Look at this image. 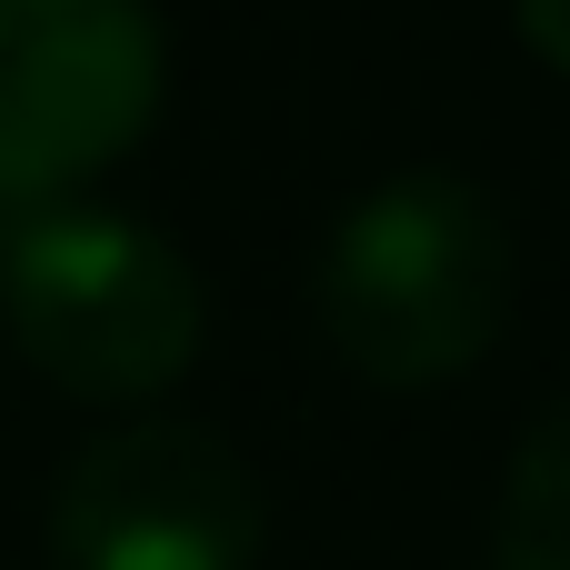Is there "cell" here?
Returning <instances> with one entry per match:
<instances>
[{
  "label": "cell",
  "instance_id": "cell-1",
  "mask_svg": "<svg viewBox=\"0 0 570 570\" xmlns=\"http://www.w3.org/2000/svg\"><path fill=\"white\" fill-rule=\"evenodd\" d=\"M511 281H521V250H511L501 200L471 170L421 160V170L371 180L331 220L321 271H311V311H321V341L351 381L451 391L501 351Z\"/></svg>",
  "mask_w": 570,
  "mask_h": 570
},
{
  "label": "cell",
  "instance_id": "cell-6",
  "mask_svg": "<svg viewBox=\"0 0 570 570\" xmlns=\"http://www.w3.org/2000/svg\"><path fill=\"white\" fill-rule=\"evenodd\" d=\"M511 20H521L531 60H551V70L570 80V0H511Z\"/></svg>",
  "mask_w": 570,
  "mask_h": 570
},
{
  "label": "cell",
  "instance_id": "cell-5",
  "mask_svg": "<svg viewBox=\"0 0 570 570\" xmlns=\"http://www.w3.org/2000/svg\"><path fill=\"white\" fill-rule=\"evenodd\" d=\"M491 570H570V391L521 431L491 511Z\"/></svg>",
  "mask_w": 570,
  "mask_h": 570
},
{
  "label": "cell",
  "instance_id": "cell-3",
  "mask_svg": "<svg viewBox=\"0 0 570 570\" xmlns=\"http://www.w3.org/2000/svg\"><path fill=\"white\" fill-rule=\"evenodd\" d=\"M150 0H0V200H80L160 120Z\"/></svg>",
  "mask_w": 570,
  "mask_h": 570
},
{
  "label": "cell",
  "instance_id": "cell-4",
  "mask_svg": "<svg viewBox=\"0 0 570 570\" xmlns=\"http://www.w3.org/2000/svg\"><path fill=\"white\" fill-rule=\"evenodd\" d=\"M271 541L261 471L170 411H130L80 441L50 481V561L60 570H250Z\"/></svg>",
  "mask_w": 570,
  "mask_h": 570
},
{
  "label": "cell",
  "instance_id": "cell-2",
  "mask_svg": "<svg viewBox=\"0 0 570 570\" xmlns=\"http://www.w3.org/2000/svg\"><path fill=\"white\" fill-rule=\"evenodd\" d=\"M0 331L90 411H140L200 361V271L130 210L0 200Z\"/></svg>",
  "mask_w": 570,
  "mask_h": 570
}]
</instances>
